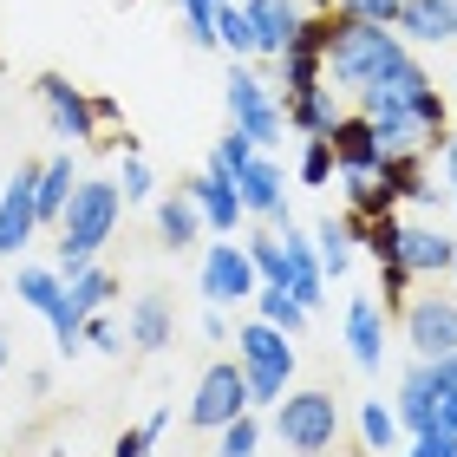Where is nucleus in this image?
I'll list each match as a JSON object with an SVG mask.
<instances>
[{
	"mask_svg": "<svg viewBox=\"0 0 457 457\" xmlns=\"http://www.w3.org/2000/svg\"><path fill=\"white\" fill-rule=\"evenodd\" d=\"M451 255H457V242L438 222H405V268L411 275H451Z\"/></svg>",
	"mask_w": 457,
	"mask_h": 457,
	"instance_id": "nucleus-19",
	"label": "nucleus"
},
{
	"mask_svg": "<svg viewBox=\"0 0 457 457\" xmlns=\"http://www.w3.org/2000/svg\"><path fill=\"white\" fill-rule=\"evenodd\" d=\"M275 431H281V445L301 451V457L334 451V438H340V405H334V392H281Z\"/></svg>",
	"mask_w": 457,
	"mask_h": 457,
	"instance_id": "nucleus-4",
	"label": "nucleus"
},
{
	"mask_svg": "<svg viewBox=\"0 0 457 457\" xmlns=\"http://www.w3.org/2000/svg\"><path fill=\"white\" fill-rule=\"evenodd\" d=\"M170 334H177L170 301H163V295H137L131 314H124V340L144 346V353H163V346H170Z\"/></svg>",
	"mask_w": 457,
	"mask_h": 457,
	"instance_id": "nucleus-18",
	"label": "nucleus"
},
{
	"mask_svg": "<svg viewBox=\"0 0 457 457\" xmlns=\"http://www.w3.org/2000/svg\"><path fill=\"white\" fill-rule=\"evenodd\" d=\"M13 295L33 307V314H53L59 301H66V281L46 275V268H20V281H13Z\"/></svg>",
	"mask_w": 457,
	"mask_h": 457,
	"instance_id": "nucleus-29",
	"label": "nucleus"
},
{
	"mask_svg": "<svg viewBox=\"0 0 457 457\" xmlns=\"http://www.w3.org/2000/svg\"><path fill=\"white\" fill-rule=\"evenodd\" d=\"M255 445H262V419H255V411H242V419H228V425H222L216 457H255Z\"/></svg>",
	"mask_w": 457,
	"mask_h": 457,
	"instance_id": "nucleus-34",
	"label": "nucleus"
},
{
	"mask_svg": "<svg viewBox=\"0 0 457 457\" xmlns=\"http://www.w3.org/2000/svg\"><path fill=\"white\" fill-rule=\"evenodd\" d=\"M275 66H281V98H295V92H307V86H320V79H327V53L307 46V39H295Z\"/></svg>",
	"mask_w": 457,
	"mask_h": 457,
	"instance_id": "nucleus-25",
	"label": "nucleus"
},
{
	"mask_svg": "<svg viewBox=\"0 0 457 457\" xmlns=\"http://www.w3.org/2000/svg\"><path fill=\"white\" fill-rule=\"evenodd\" d=\"M346 346H353V366L360 372H379L386 366V314L372 295H353L346 301Z\"/></svg>",
	"mask_w": 457,
	"mask_h": 457,
	"instance_id": "nucleus-13",
	"label": "nucleus"
},
{
	"mask_svg": "<svg viewBox=\"0 0 457 457\" xmlns=\"http://www.w3.org/2000/svg\"><path fill=\"white\" fill-rule=\"evenodd\" d=\"M451 275H457V255H451Z\"/></svg>",
	"mask_w": 457,
	"mask_h": 457,
	"instance_id": "nucleus-45",
	"label": "nucleus"
},
{
	"mask_svg": "<svg viewBox=\"0 0 457 457\" xmlns=\"http://www.w3.org/2000/svg\"><path fill=\"white\" fill-rule=\"evenodd\" d=\"M405 457H419V451H405Z\"/></svg>",
	"mask_w": 457,
	"mask_h": 457,
	"instance_id": "nucleus-46",
	"label": "nucleus"
},
{
	"mask_svg": "<svg viewBox=\"0 0 457 457\" xmlns=\"http://www.w3.org/2000/svg\"><path fill=\"white\" fill-rule=\"evenodd\" d=\"M242 411H255L248 405V379H242V360H216L210 372L196 379V399H190V425L203 431H222L228 419H242Z\"/></svg>",
	"mask_w": 457,
	"mask_h": 457,
	"instance_id": "nucleus-6",
	"label": "nucleus"
},
{
	"mask_svg": "<svg viewBox=\"0 0 457 457\" xmlns=\"http://www.w3.org/2000/svg\"><path fill=\"white\" fill-rule=\"evenodd\" d=\"M295 334H281V327L268 320H248L236 334V360H242V379H248V405H281L287 379H295V346H287Z\"/></svg>",
	"mask_w": 457,
	"mask_h": 457,
	"instance_id": "nucleus-3",
	"label": "nucleus"
},
{
	"mask_svg": "<svg viewBox=\"0 0 457 457\" xmlns=\"http://www.w3.org/2000/svg\"><path fill=\"white\" fill-rule=\"evenodd\" d=\"M248 7V27H255V53L262 59H281L287 46H295V33H301V0H242Z\"/></svg>",
	"mask_w": 457,
	"mask_h": 457,
	"instance_id": "nucleus-12",
	"label": "nucleus"
},
{
	"mask_svg": "<svg viewBox=\"0 0 457 457\" xmlns=\"http://www.w3.org/2000/svg\"><path fill=\"white\" fill-rule=\"evenodd\" d=\"M255 307H262L268 327H281V334H301V327H307V307L287 295L281 281H262V287H255Z\"/></svg>",
	"mask_w": 457,
	"mask_h": 457,
	"instance_id": "nucleus-28",
	"label": "nucleus"
},
{
	"mask_svg": "<svg viewBox=\"0 0 457 457\" xmlns=\"http://www.w3.org/2000/svg\"><path fill=\"white\" fill-rule=\"evenodd\" d=\"M419 457H457V431H445V425H431L419 445H411Z\"/></svg>",
	"mask_w": 457,
	"mask_h": 457,
	"instance_id": "nucleus-39",
	"label": "nucleus"
},
{
	"mask_svg": "<svg viewBox=\"0 0 457 457\" xmlns=\"http://www.w3.org/2000/svg\"><path fill=\"white\" fill-rule=\"evenodd\" d=\"M203 228H210V222H203V210H196L190 190H177V196L157 203V236H163V248H177V255H183V248H190Z\"/></svg>",
	"mask_w": 457,
	"mask_h": 457,
	"instance_id": "nucleus-22",
	"label": "nucleus"
},
{
	"mask_svg": "<svg viewBox=\"0 0 457 457\" xmlns=\"http://www.w3.org/2000/svg\"><path fill=\"white\" fill-rule=\"evenodd\" d=\"M281 112H287V124H295L301 137H327L340 124V98H334V86H307V92H295V98H281Z\"/></svg>",
	"mask_w": 457,
	"mask_h": 457,
	"instance_id": "nucleus-17",
	"label": "nucleus"
},
{
	"mask_svg": "<svg viewBox=\"0 0 457 457\" xmlns=\"http://www.w3.org/2000/svg\"><path fill=\"white\" fill-rule=\"evenodd\" d=\"M438 425H445V431H457V386H451V392H438Z\"/></svg>",
	"mask_w": 457,
	"mask_h": 457,
	"instance_id": "nucleus-41",
	"label": "nucleus"
},
{
	"mask_svg": "<svg viewBox=\"0 0 457 457\" xmlns=\"http://www.w3.org/2000/svg\"><path fill=\"white\" fill-rule=\"evenodd\" d=\"M216 46H228V53H255L248 7H236V0H222V7H216Z\"/></svg>",
	"mask_w": 457,
	"mask_h": 457,
	"instance_id": "nucleus-30",
	"label": "nucleus"
},
{
	"mask_svg": "<svg viewBox=\"0 0 457 457\" xmlns=\"http://www.w3.org/2000/svg\"><path fill=\"white\" fill-rule=\"evenodd\" d=\"M405 340L419 346V360L457 353V295H419V301H405Z\"/></svg>",
	"mask_w": 457,
	"mask_h": 457,
	"instance_id": "nucleus-8",
	"label": "nucleus"
},
{
	"mask_svg": "<svg viewBox=\"0 0 457 457\" xmlns=\"http://www.w3.org/2000/svg\"><path fill=\"white\" fill-rule=\"evenodd\" d=\"M203 340H216V346L228 340V327H222V314H216V307H210V314H203Z\"/></svg>",
	"mask_w": 457,
	"mask_h": 457,
	"instance_id": "nucleus-42",
	"label": "nucleus"
},
{
	"mask_svg": "<svg viewBox=\"0 0 457 457\" xmlns=\"http://www.w3.org/2000/svg\"><path fill=\"white\" fill-rule=\"evenodd\" d=\"M86 340H92L98 353H118V327H112L105 307H98V314H86Z\"/></svg>",
	"mask_w": 457,
	"mask_h": 457,
	"instance_id": "nucleus-38",
	"label": "nucleus"
},
{
	"mask_svg": "<svg viewBox=\"0 0 457 457\" xmlns=\"http://www.w3.org/2000/svg\"><path fill=\"white\" fill-rule=\"evenodd\" d=\"M399 425L411 431V438H425L431 425H438V386H431V366L419 360L405 372V386H399Z\"/></svg>",
	"mask_w": 457,
	"mask_h": 457,
	"instance_id": "nucleus-20",
	"label": "nucleus"
},
{
	"mask_svg": "<svg viewBox=\"0 0 457 457\" xmlns=\"http://www.w3.org/2000/svg\"><path fill=\"white\" fill-rule=\"evenodd\" d=\"M0 372H7V334H0Z\"/></svg>",
	"mask_w": 457,
	"mask_h": 457,
	"instance_id": "nucleus-43",
	"label": "nucleus"
},
{
	"mask_svg": "<svg viewBox=\"0 0 457 457\" xmlns=\"http://www.w3.org/2000/svg\"><path fill=\"white\" fill-rule=\"evenodd\" d=\"M151 445H157V438H151V431L137 425V431H118V445H112V457H151Z\"/></svg>",
	"mask_w": 457,
	"mask_h": 457,
	"instance_id": "nucleus-40",
	"label": "nucleus"
},
{
	"mask_svg": "<svg viewBox=\"0 0 457 457\" xmlns=\"http://www.w3.org/2000/svg\"><path fill=\"white\" fill-rule=\"evenodd\" d=\"M340 20H366V27H399V0H334Z\"/></svg>",
	"mask_w": 457,
	"mask_h": 457,
	"instance_id": "nucleus-35",
	"label": "nucleus"
},
{
	"mask_svg": "<svg viewBox=\"0 0 457 457\" xmlns=\"http://www.w3.org/2000/svg\"><path fill=\"white\" fill-rule=\"evenodd\" d=\"M242 248H248V262H255L262 281H281L287 287V248H281V236H248Z\"/></svg>",
	"mask_w": 457,
	"mask_h": 457,
	"instance_id": "nucleus-33",
	"label": "nucleus"
},
{
	"mask_svg": "<svg viewBox=\"0 0 457 457\" xmlns=\"http://www.w3.org/2000/svg\"><path fill=\"white\" fill-rule=\"evenodd\" d=\"M190 196H196V210H203V222H210L216 236H228V228H236V222L248 216V210H242L236 177H228V170H216V163H210V170H203V177L190 183Z\"/></svg>",
	"mask_w": 457,
	"mask_h": 457,
	"instance_id": "nucleus-15",
	"label": "nucleus"
},
{
	"mask_svg": "<svg viewBox=\"0 0 457 457\" xmlns=\"http://www.w3.org/2000/svg\"><path fill=\"white\" fill-rule=\"evenodd\" d=\"M118 203H124V190L118 183H105V177H79V190H72V203H66V216H59V268H86L98 248L112 242V228H118Z\"/></svg>",
	"mask_w": 457,
	"mask_h": 457,
	"instance_id": "nucleus-2",
	"label": "nucleus"
},
{
	"mask_svg": "<svg viewBox=\"0 0 457 457\" xmlns=\"http://www.w3.org/2000/svg\"><path fill=\"white\" fill-rule=\"evenodd\" d=\"M118 190H124V203H144L157 190V177H151V163H144L137 151H124V177H118Z\"/></svg>",
	"mask_w": 457,
	"mask_h": 457,
	"instance_id": "nucleus-37",
	"label": "nucleus"
},
{
	"mask_svg": "<svg viewBox=\"0 0 457 457\" xmlns=\"http://www.w3.org/2000/svg\"><path fill=\"white\" fill-rule=\"evenodd\" d=\"M228 124H236V131H248L268 151V144H281V98L268 92V79L262 72H248V66H228Z\"/></svg>",
	"mask_w": 457,
	"mask_h": 457,
	"instance_id": "nucleus-5",
	"label": "nucleus"
},
{
	"mask_svg": "<svg viewBox=\"0 0 457 457\" xmlns=\"http://www.w3.org/2000/svg\"><path fill=\"white\" fill-rule=\"evenodd\" d=\"M360 438H366V451H392L399 445V411H386L379 399L360 405Z\"/></svg>",
	"mask_w": 457,
	"mask_h": 457,
	"instance_id": "nucleus-32",
	"label": "nucleus"
},
{
	"mask_svg": "<svg viewBox=\"0 0 457 457\" xmlns=\"http://www.w3.org/2000/svg\"><path fill=\"white\" fill-rule=\"evenodd\" d=\"M314 13H334V0H314Z\"/></svg>",
	"mask_w": 457,
	"mask_h": 457,
	"instance_id": "nucleus-44",
	"label": "nucleus"
},
{
	"mask_svg": "<svg viewBox=\"0 0 457 457\" xmlns=\"http://www.w3.org/2000/svg\"><path fill=\"white\" fill-rule=\"evenodd\" d=\"M33 177H39V163H20V177L7 183V190H0V255H20V248L33 242V228H39Z\"/></svg>",
	"mask_w": 457,
	"mask_h": 457,
	"instance_id": "nucleus-11",
	"label": "nucleus"
},
{
	"mask_svg": "<svg viewBox=\"0 0 457 457\" xmlns=\"http://www.w3.org/2000/svg\"><path fill=\"white\" fill-rule=\"evenodd\" d=\"M334 177H340L334 144H327V137H307V151H301V183H307V190H327Z\"/></svg>",
	"mask_w": 457,
	"mask_h": 457,
	"instance_id": "nucleus-31",
	"label": "nucleus"
},
{
	"mask_svg": "<svg viewBox=\"0 0 457 457\" xmlns=\"http://www.w3.org/2000/svg\"><path fill=\"white\" fill-rule=\"evenodd\" d=\"M327 144H334V157H340V170L346 163H372V157H386L379 151V131H372V118H360V112H340V124L327 131Z\"/></svg>",
	"mask_w": 457,
	"mask_h": 457,
	"instance_id": "nucleus-24",
	"label": "nucleus"
},
{
	"mask_svg": "<svg viewBox=\"0 0 457 457\" xmlns=\"http://www.w3.org/2000/svg\"><path fill=\"white\" fill-rule=\"evenodd\" d=\"M346 222H353V242H366V255L379 262V268L386 262H405V222L392 216V210L386 216H346Z\"/></svg>",
	"mask_w": 457,
	"mask_h": 457,
	"instance_id": "nucleus-23",
	"label": "nucleus"
},
{
	"mask_svg": "<svg viewBox=\"0 0 457 457\" xmlns=\"http://www.w3.org/2000/svg\"><path fill=\"white\" fill-rule=\"evenodd\" d=\"M314 255H320V268H327V281H340L346 268H353V222H334V216H327V222L314 228Z\"/></svg>",
	"mask_w": 457,
	"mask_h": 457,
	"instance_id": "nucleus-26",
	"label": "nucleus"
},
{
	"mask_svg": "<svg viewBox=\"0 0 457 457\" xmlns=\"http://www.w3.org/2000/svg\"><path fill=\"white\" fill-rule=\"evenodd\" d=\"M262 287L255 262H248L242 242H210V255H203V301L210 307H236Z\"/></svg>",
	"mask_w": 457,
	"mask_h": 457,
	"instance_id": "nucleus-7",
	"label": "nucleus"
},
{
	"mask_svg": "<svg viewBox=\"0 0 457 457\" xmlns=\"http://www.w3.org/2000/svg\"><path fill=\"white\" fill-rule=\"evenodd\" d=\"M255 151H262V144L248 137V131H236V124H228V137H222L216 151H210V163H216V170H228V177H236V170H242V163L255 157Z\"/></svg>",
	"mask_w": 457,
	"mask_h": 457,
	"instance_id": "nucleus-36",
	"label": "nucleus"
},
{
	"mask_svg": "<svg viewBox=\"0 0 457 457\" xmlns=\"http://www.w3.org/2000/svg\"><path fill=\"white\" fill-rule=\"evenodd\" d=\"M236 190H242V210H248V216H262V222H275V228H295V216H287V196H281V170H275L262 151L236 170Z\"/></svg>",
	"mask_w": 457,
	"mask_h": 457,
	"instance_id": "nucleus-10",
	"label": "nucleus"
},
{
	"mask_svg": "<svg viewBox=\"0 0 457 457\" xmlns=\"http://www.w3.org/2000/svg\"><path fill=\"white\" fill-rule=\"evenodd\" d=\"M399 59H411L405 39H399V27L340 20L334 46H327V86H334V92H360V86H372V79H386Z\"/></svg>",
	"mask_w": 457,
	"mask_h": 457,
	"instance_id": "nucleus-1",
	"label": "nucleus"
},
{
	"mask_svg": "<svg viewBox=\"0 0 457 457\" xmlns=\"http://www.w3.org/2000/svg\"><path fill=\"white\" fill-rule=\"evenodd\" d=\"M72 190H79L72 157H46V163H39V177H33V210H39V222H53V228H59V216H66Z\"/></svg>",
	"mask_w": 457,
	"mask_h": 457,
	"instance_id": "nucleus-21",
	"label": "nucleus"
},
{
	"mask_svg": "<svg viewBox=\"0 0 457 457\" xmlns=\"http://www.w3.org/2000/svg\"><path fill=\"white\" fill-rule=\"evenodd\" d=\"M39 105H46L53 137H66V144H92V137H98V112H92V98L79 92L72 79L46 72V79H39Z\"/></svg>",
	"mask_w": 457,
	"mask_h": 457,
	"instance_id": "nucleus-9",
	"label": "nucleus"
},
{
	"mask_svg": "<svg viewBox=\"0 0 457 457\" xmlns=\"http://www.w3.org/2000/svg\"><path fill=\"white\" fill-rule=\"evenodd\" d=\"M112 295H118V281L105 275V268H92V262H86V268H72V275H66V301L79 307V314H98V307H105Z\"/></svg>",
	"mask_w": 457,
	"mask_h": 457,
	"instance_id": "nucleus-27",
	"label": "nucleus"
},
{
	"mask_svg": "<svg viewBox=\"0 0 457 457\" xmlns=\"http://www.w3.org/2000/svg\"><path fill=\"white\" fill-rule=\"evenodd\" d=\"M281 248H287V295L314 314V307L327 301V268H320V255H314V242H307L301 228H281Z\"/></svg>",
	"mask_w": 457,
	"mask_h": 457,
	"instance_id": "nucleus-14",
	"label": "nucleus"
},
{
	"mask_svg": "<svg viewBox=\"0 0 457 457\" xmlns=\"http://www.w3.org/2000/svg\"><path fill=\"white\" fill-rule=\"evenodd\" d=\"M399 39H419V46L457 39V0H399Z\"/></svg>",
	"mask_w": 457,
	"mask_h": 457,
	"instance_id": "nucleus-16",
	"label": "nucleus"
}]
</instances>
